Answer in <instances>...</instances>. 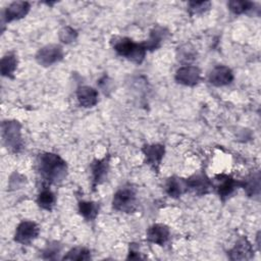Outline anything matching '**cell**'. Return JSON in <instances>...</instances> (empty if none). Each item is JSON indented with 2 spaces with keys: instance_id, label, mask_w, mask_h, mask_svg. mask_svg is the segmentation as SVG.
<instances>
[{
  "instance_id": "5b68a950",
  "label": "cell",
  "mask_w": 261,
  "mask_h": 261,
  "mask_svg": "<svg viewBox=\"0 0 261 261\" xmlns=\"http://www.w3.org/2000/svg\"><path fill=\"white\" fill-rule=\"evenodd\" d=\"M64 52L60 45L50 44L42 47L36 54V60L43 66H50L63 58Z\"/></svg>"
},
{
  "instance_id": "5bb4252c",
  "label": "cell",
  "mask_w": 261,
  "mask_h": 261,
  "mask_svg": "<svg viewBox=\"0 0 261 261\" xmlns=\"http://www.w3.org/2000/svg\"><path fill=\"white\" fill-rule=\"evenodd\" d=\"M227 255L231 260H248L253 257L254 250L251 243L246 238H242L236 243L234 247L228 251Z\"/></svg>"
},
{
  "instance_id": "d4e9b609",
  "label": "cell",
  "mask_w": 261,
  "mask_h": 261,
  "mask_svg": "<svg viewBox=\"0 0 261 261\" xmlns=\"http://www.w3.org/2000/svg\"><path fill=\"white\" fill-rule=\"evenodd\" d=\"M211 6L210 1H191L189 2V13L191 15L202 14L207 11Z\"/></svg>"
},
{
  "instance_id": "e0dca14e",
  "label": "cell",
  "mask_w": 261,
  "mask_h": 261,
  "mask_svg": "<svg viewBox=\"0 0 261 261\" xmlns=\"http://www.w3.org/2000/svg\"><path fill=\"white\" fill-rule=\"evenodd\" d=\"M168 34V31L165 28L162 27H156L154 28L151 33H150V37L148 40H146L145 42H143V46L145 47V49L148 50H155L157 48L160 47L162 41L166 38Z\"/></svg>"
},
{
  "instance_id": "d6986e66",
  "label": "cell",
  "mask_w": 261,
  "mask_h": 261,
  "mask_svg": "<svg viewBox=\"0 0 261 261\" xmlns=\"http://www.w3.org/2000/svg\"><path fill=\"white\" fill-rule=\"evenodd\" d=\"M241 188L247 192L249 196H257L260 192V173L259 171L250 174L245 180L241 181Z\"/></svg>"
},
{
  "instance_id": "8fae6325",
  "label": "cell",
  "mask_w": 261,
  "mask_h": 261,
  "mask_svg": "<svg viewBox=\"0 0 261 261\" xmlns=\"http://www.w3.org/2000/svg\"><path fill=\"white\" fill-rule=\"evenodd\" d=\"M233 81L232 70L224 65L214 67L209 74V83L215 87H223L229 85Z\"/></svg>"
},
{
  "instance_id": "8992f818",
  "label": "cell",
  "mask_w": 261,
  "mask_h": 261,
  "mask_svg": "<svg viewBox=\"0 0 261 261\" xmlns=\"http://www.w3.org/2000/svg\"><path fill=\"white\" fill-rule=\"evenodd\" d=\"M40 228L34 221L23 220L21 221L14 233V241L21 245H30L39 236Z\"/></svg>"
},
{
  "instance_id": "2e32d148",
  "label": "cell",
  "mask_w": 261,
  "mask_h": 261,
  "mask_svg": "<svg viewBox=\"0 0 261 261\" xmlns=\"http://www.w3.org/2000/svg\"><path fill=\"white\" fill-rule=\"evenodd\" d=\"M76 98L81 106L85 108H90L97 104L98 92L92 87L82 86L76 90Z\"/></svg>"
},
{
  "instance_id": "7a4b0ae2",
  "label": "cell",
  "mask_w": 261,
  "mask_h": 261,
  "mask_svg": "<svg viewBox=\"0 0 261 261\" xmlns=\"http://www.w3.org/2000/svg\"><path fill=\"white\" fill-rule=\"evenodd\" d=\"M113 49L115 52L135 63H142L146 56L147 50L142 43H135L129 38H120L113 44Z\"/></svg>"
},
{
  "instance_id": "52a82bcc",
  "label": "cell",
  "mask_w": 261,
  "mask_h": 261,
  "mask_svg": "<svg viewBox=\"0 0 261 261\" xmlns=\"http://www.w3.org/2000/svg\"><path fill=\"white\" fill-rule=\"evenodd\" d=\"M215 185L212 184L219 197L224 200L228 198L238 188H241V181L227 174H218L215 176Z\"/></svg>"
},
{
  "instance_id": "4316f807",
  "label": "cell",
  "mask_w": 261,
  "mask_h": 261,
  "mask_svg": "<svg viewBox=\"0 0 261 261\" xmlns=\"http://www.w3.org/2000/svg\"><path fill=\"white\" fill-rule=\"evenodd\" d=\"M60 251V246L55 242L52 244H48V246L46 247V249L44 250V257L47 259H53V255L58 254Z\"/></svg>"
},
{
  "instance_id": "44dd1931",
  "label": "cell",
  "mask_w": 261,
  "mask_h": 261,
  "mask_svg": "<svg viewBox=\"0 0 261 261\" xmlns=\"http://www.w3.org/2000/svg\"><path fill=\"white\" fill-rule=\"evenodd\" d=\"M0 67H1V73L3 76L13 77V73L17 67V58L15 54L8 53L4 55L1 59Z\"/></svg>"
},
{
  "instance_id": "ffe728a7",
  "label": "cell",
  "mask_w": 261,
  "mask_h": 261,
  "mask_svg": "<svg viewBox=\"0 0 261 261\" xmlns=\"http://www.w3.org/2000/svg\"><path fill=\"white\" fill-rule=\"evenodd\" d=\"M79 212L88 221H92L99 213V205L93 201L79 202Z\"/></svg>"
},
{
  "instance_id": "7402d4cb",
  "label": "cell",
  "mask_w": 261,
  "mask_h": 261,
  "mask_svg": "<svg viewBox=\"0 0 261 261\" xmlns=\"http://www.w3.org/2000/svg\"><path fill=\"white\" fill-rule=\"evenodd\" d=\"M37 203L38 205L44 209V210H52L54 203H55V195L53 192L49 189H44L41 191L37 198Z\"/></svg>"
},
{
  "instance_id": "7c38bea8",
  "label": "cell",
  "mask_w": 261,
  "mask_h": 261,
  "mask_svg": "<svg viewBox=\"0 0 261 261\" xmlns=\"http://www.w3.org/2000/svg\"><path fill=\"white\" fill-rule=\"evenodd\" d=\"M109 156H105L102 159L94 160L92 163V185L93 188L104 182L109 170Z\"/></svg>"
},
{
  "instance_id": "83f0119b",
  "label": "cell",
  "mask_w": 261,
  "mask_h": 261,
  "mask_svg": "<svg viewBox=\"0 0 261 261\" xmlns=\"http://www.w3.org/2000/svg\"><path fill=\"white\" fill-rule=\"evenodd\" d=\"M141 258H142V256L140 255V252H138L137 249H134L133 246L130 245L127 259H141Z\"/></svg>"
},
{
  "instance_id": "4fadbf2b",
  "label": "cell",
  "mask_w": 261,
  "mask_h": 261,
  "mask_svg": "<svg viewBox=\"0 0 261 261\" xmlns=\"http://www.w3.org/2000/svg\"><path fill=\"white\" fill-rule=\"evenodd\" d=\"M30 3L25 1H16L12 2L3 13V18L5 22H10L13 20H18L20 18H23L30 11Z\"/></svg>"
},
{
  "instance_id": "9c48e42d",
  "label": "cell",
  "mask_w": 261,
  "mask_h": 261,
  "mask_svg": "<svg viewBox=\"0 0 261 261\" xmlns=\"http://www.w3.org/2000/svg\"><path fill=\"white\" fill-rule=\"evenodd\" d=\"M188 191L197 195H205L212 188V181L203 172H197L186 179Z\"/></svg>"
},
{
  "instance_id": "ac0fdd59",
  "label": "cell",
  "mask_w": 261,
  "mask_h": 261,
  "mask_svg": "<svg viewBox=\"0 0 261 261\" xmlns=\"http://www.w3.org/2000/svg\"><path fill=\"white\" fill-rule=\"evenodd\" d=\"M165 190H166V193L170 197L178 198L184 193L188 192L186 179L177 177V176H172L167 179L166 185H165Z\"/></svg>"
},
{
  "instance_id": "30bf717a",
  "label": "cell",
  "mask_w": 261,
  "mask_h": 261,
  "mask_svg": "<svg viewBox=\"0 0 261 261\" xmlns=\"http://www.w3.org/2000/svg\"><path fill=\"white\" fill-rule=\"evenodd\" d=\"M142 151L145 155L146 162L156 171L159 170V165L165 153V148L161 144H152L146 145L142 148Z\"/></svg>"
},
{
  "instance_id": "9a60e30c",
  "label": "cell",
  "mask_w": 261,
  "mask_h": 261,
  "mask_svg": "<svg viewBox=\"0 0 261 261\" xmlns=\"http://www.w3.org/2000/svg\"><path fill=\"white\" fill-rule=\"evenodd\" d=\"M170 231L168 226L162 223H156L147 230V240L153 244L164 246L169 240Z\"/></svg>"
},
{
  "instance_id": "ba28073f",
  "label": "cell",
  "mask_w": 261,
  "mask_h": 261,
  "mask_svg": "<svg viewBox=\"0 0 261 261\" xmlns=\"http://www.w3.org/2000/svg\"><path fill=\"white\" fill-rule=\"evenodd\" d=\"M174 79L180 85L193 87L200 82L201 70L197 66L185 65L176 70Z\"/></svg>"
},
{
  "instance_id": "603a6c76",
  "label": "cell",
  "mask_w": 261,
  "mask_h": 261,
  "mask_svg": "<svg viewBox=\"0 0 261 261\" xmlns=\"http://www.w3.org/2000/svg\"><path fill=\"white\" fill-rule=\"evenodd\" d=\"M63 260H89L91 259L90 251L84 247H76L71 249L63 258Z\"/></svg>"
},
{
  "instance_id": "277c9868",
  "label": "cell",
  "mask_w": 261,
  "mask_h": 261,
  "mask_svg": "<svg viewBox=\"0 0 261 261\" xmlns=\"http://www.w3.org/2000/svg\"><path fill=\"white\" fill-rule=\"evenodd\" d=\"M112 206L116 211L132 213L137 209V196L132 188H121L113 196Z\"/></svg>"
},
{
  "instance_id": "6da1fadb",
  "label": "cell",
  "mask_w": 261,
  "mask_h": 261,
  "mask_svg": "<svg viewBox=\"0 0 261 261\" xmlns=\"http://www.w3.org/2000/svg\"><path fill=\"white\" fill-rule=\"evenodd\" d=\"M38 169L42 178L48 184H59L67 174L66 162L54 153L41 154L38 159Z\"/></svg>"
},
{
  "instance_id": "3957f363",
  "label": "cell",
  "mask_w": 261,
  "mask_h": 261,
  "mask_svg": "<svg viewBox=\"0 0 261 261\" xmlns=\"http://www.w3.org/2000/svg\"><path fill=\"white\" fill-rule=\"evenodd\" d=\"M1 135L4 145L14 153L22 148L21 125L17 120H5L1 124Z\"/></svg>"
},
{
  "instance_id": "cb8c5ba5",
  "label": "cell",
  "mask_w": 261,
  "mask_h": 261,
  "mask_svg": "<svg viewBox=\"0 0 261 261\" xmlns=\"http://www.w3.org/2000/svg\"><path fill=\"white\" fill-rule=\"evenodd\" d=\"M227 6L231 12L234 14H243L247 11L253 9L254 3L251 1H229L227 3Z\"/></svg>"
},
{
  "instance_id": "484cf974",
  "label": "cell",
  "mask_w": 261,
  "mask_h": 261,
  "mask_svg": "<svg viewBox=\"0 0 261 261\" xmlns=\"http://www.w3.org/2000/svg\"><path fill=\"white\" fill-rule=\"evenodd\" d=\"M59 40L64 44H69L77 38V32L71 27H64L59 31Z\"/></svg>"
}]
</instances>
